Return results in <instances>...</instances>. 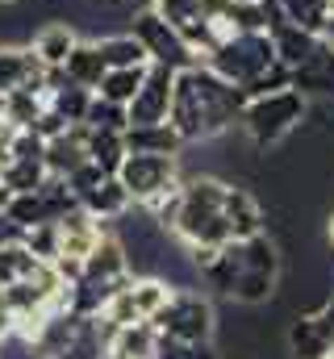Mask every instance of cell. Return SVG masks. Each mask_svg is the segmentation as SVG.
Listing matches in <instances>:
<instances>
[{
    "instance_id": "23",
    "label": "cell",
    "mask_w": 334,
    "mask_h": 359,
    "mask_svg": "<svg viewBox=\"0 0 334 359\" xmlns=\"http://www.w3.org/2000/svg\"><path fill=\"white\" fill-rule=\"evenodd\" d=\"M147 67H151V63H147ZM147 67H109L105 80H100V88H96V96H105V100L130 109L134 92L142 88V80H147Z\"/></svg>"
},
{
    "instance_id": "5",
    "label": "cell",
    "mask_w": 334,
    "mask_h": 359,
    "mask_svg": "<svg viewBox=\"0 0 334 359\" xmlns=\"http://www.w3.org/2000/svg\"><path fill=\"white\" fill-rule=\"evenodd\" d=\"M171 297V284H167L163 276H130L113 297H109V305L100 309V318H96V330H100V339L109 334V330H117V326H134V322H151L159 309H163V301Z\"/></svg>"
},
{
    "instance_id": "7",
    "label": "cell",
    "mask_w": 334,
    "mask_h": 359,
    "mask_svg": "<svg viewBox=\"0 0 334 359\" xmlns=\"http://www.w3.org/2000/svg\"><path fill=\"white\" fill-rule=\"evenodd\" d=\"M151 8L184 38V46L196 55V63H205V59L218 50V42L226 38V29H222L218 21H209L196 0H151Z\"/></svg>"
},
{
    "instance_id": "30",
    "label": "cell",
    "mask_w": 334,
    "mask_h": 359,
    "mask_svg": "<svg viewBox=\"0 0 334 359\" xmlns=\"http://www.w3.org/2000/svg\"><path fill=\"white\" fill-rule=\"evenodd\" d=\"M230 29H243V34H267L263 4H259V0H234V4H230V17H226V34H230Z\"/></svg>"
},
{
    "instance_id": "25",
    "label": "cell",
    "mask_w": 334,
    "mask_h": 359,
    "mask_svg": "<svg viewBox=\"0 0 334 359\" xmlns=\"http://www.w3.org/2000/svg\"><path fill=\"white\" fill-rule=\"evenodd\" d=\"M46 104L63 117V121H72V126H80L84 117H88V104H92V88H80V84H72V80H63L59 88L46 96Z\"/></svg>"
},
{
    "instance_id": "6",
    "label": "cell",
    "mask_w": 334,
    "mask_h": 359,
    "mask_svg": "<svg viewBox=\"0 0 334 359\" xmlns=\"http://www.w3.org/2000/svg\"><path fill=\"white\" fill-rule=\"evenodd\" d=\"M205 63H209L222 80H230L234 88H247L255 76H263V72L276 63L272 34H243V29H230Z\"/></svg>"
},
{
    "instance_id": "17",
    "label": "cell",
    "mask_w": 334,
    "mask_h": 359,
    "mask_svg": "<svg viewBox=\"0 0 334 359\" xmlns=\"http://www.w3.org/2000/svg\"><path fill=\"white\" fill-rule=\"evenodd\" d=\"M126 151H142V155H180L184 151V138L171 130V121L159 126H130L126 130Z\"/></svg>"
},
{
    "instance_id": "28",
    "label": "cell",
    "mask_w": 334,
    "mask_h": 359,
    "mask_svg": "<svg viewBox=\"0 0 334 359\" xmlns=\"http://www.w3.org/2000/svg\"><path fill=\"white\" fill-rule=\"evenodd\" d=\"M284 4V17L309 34H322L326 17H330V0H280Z\"/></svg>"
},
{
    "instance_id": "42",
    "label": "cell",
    "mask_w": 334,
    "mask_h": 359,
    "mask_svg": "<svg viewBox=\"0 0 334 359\" xmlns=\"http://www.w3.org/2000/svg\"><path fill=\"white\" fill-rule=\"evenodd\" d=\"M330 243H334V217H330Z\"/></svg>"
},
{
    "instance_id": "13",
    "label": "cell",
    "mask_w": 334,
    "mask_h": 359,
    "mask_svg": "<svg viewBox=\"0 0 334 359\" xmlns=\"http://www.w3.org/2000/svg\"><path fill=\"white\" fill-rule=\"evenodd\" d=\"M272 46H276V59L297 72V67H305L322 50V38L309 34V29H301V25H293V21H284L280 29H272Z\"/></svg>"
},
{
    "instance_id": "31",
    "label": "cell",
    "mask_w": 334,
    "mask_h": 359,
    "mask_svg": "<svg viewBox=\"0 0 334 359\" xmlns=\"http://www.w3.org/2000/svg\"><path fill=\"white\" fill-rule=\"evenodd\" d=\"M284 88H293V67H284V63L276 59V63H272L263 76H255L243 92H247V100H250V96H267V92H284Z\"/></svg>"
},
{
    "instance_id": "11",
    "label": "cell",
    "mask_w": 334,
    "mask_h": 359,
    "mask_svg": "<svg viewBox=\"0 0 334 359\" xmlns=\"http://www.w3.org/2000/svg\"><path fill=\"white\" fill-rule=\"evenodd\" d=\"M226 226H230V238L243 243L267 230V213L263 205L255 201V192L243 184H226Z\"/></svg>"
},
{
    "instance_id": "14",
    "label": "cell",
    "mask_w": 334,
    "mask_h": 359,
    "mask_svg": "<svg viewBox=\"0 0 334 359\" xmlns=\"http://www.w3.org/2000/svg\"><path fill=\"white\" fill-rule=\"evenodd\" d=\"M105 351H117L126 359H155L159 355V330L151 322H134V326H117L105 334Z\"/></svg>"
},
{
    "instance_id": "8",
    "label": "cell",
    "mask_w": 334,
    "mask_h": 359,
    "mask_svg": "<svg viewBox=\"0 0 334 359\" xmlns=\"http://www.w3.org/2000/svg\"><path fill=\"white\" fill-rule=\"evenodd\" d=\"M130 34L147 46L151 63H167V67H175V72H184V67H192V63H196V55L184 46V38L167 25L151 4H147V8H138V13L130 17Z\"/></svg>"
},
{
    "instance_id": "2",
    "label": "cell",
    "mask_w": 334,
    "mask_h": 359,
    "mask_svg": "<svg viewBox=\"0 0 334 359\" xmlns=\"http://www.w3.org/2000/svg\"><path fill=\"white\" fill-rule=\"evenodd\" d=\"M305 117H309V96L297 88H284L267 92V96H250L239 126H243V134L255 151H272L288 134H297L305 126Z\"/></svg>"
},
{
    "instance_id": "26",
    "label": "cell",
    "mask_w": 334,
    "mask_h": 359,
    "mask_svg": "<svg viewBox=\"0 0 334 359\" xmlns=\"http://www.w3.org/2000/svg\"><path fill=\"white\" fill-rule=\"evenodd\" d=\"M46 109V96L42 92H29V88H17L4 96V121L17 126V130H29Z\"/></svg>"
},
{
    "instance_id": "41",
    "label": "cell",
    "mask_w": 334,
    "mask_h": 359,
    "mask_svg": "<svg viewBox=\"0 0 334 359\" xmlns=\"http://www.w3.org/2000/svg\"><path fill=\"white\" fill-rule=\"evenodd\" d=\"M322 359H334V347H330V351H326V355H322Z\"/></svg>"
},
{
    "instance_id": "18",
    "label": "cell",
    "mask_w": 334,
    "mask_h": 359,
    "mask_svg": "<svg viewBox=\"0 0 334 359\" xmlns=\"http://www.w3.org/2000/svg\"><path fill=\"white\" fill-rule=\"evenodd\" d=\"M63 72H67V80L72 84H80V88H100V80H105V59H100V50H96V38H80L76 42V50L67 55V63H63Z\"/></svg>"
},
{
    "instance_id": "22",
    "label": "cell",
    "mask_w": 334,
    "mask_h": 359,
    "mask_svg": "<svg viewBox=\"0 0 334 359\" xmlns=\"http://www.w3.org/2000/svg\"><path fill=\"white\" fill-rule=\"evenodd\" d=\"M126 134H113V130H88V159L100 168V172H109V176H117V168L126 163Z\"/></svg>"
},
{
    "instance_id": "3",
    "label": "cell",
    "mask_w": 334,
    "mask_h": 359,
    "mask_svg": "<svg viewBox=\"0 0 334 359\" xmlns=\"http://www.w3.org/2000/svg\"><path fill=\"white\" fill-rule=\"evenodd\" d=\"M151 326H155L163 339L209 347L213 334H218V309H213V301H209L205 292H196V288H171V297L163 301V309L151 318Z\"/></svg>"
},
{
    "instance_id": "36",
    "label": "cell",
    "mask_w": 334,
    "mask_h": 359,
    "mask_svg": "<svg viewBox=\"0 0 334 359\" xmlns=\"http://www.w3.org/2000/svg\"><path fill=\"white\" fill-rule=\"evenodd\" d=\"M13 138H17V126L0 121V168L8 163V151H13Z\"/></svg>"
},
{
    "instance_id": "21",
    "label": "cell",
    "mask_w": 334,
    "mask_h": 359,
    "mask_svg": "<svg viewBox=\"0 0 334 359\" xmlns=\"http://www.w3.org/2000/svg\"><path fill=\"white\" fill-rule=\"evenodd\" d=\"M96 50H100L105 67H147V63H151L147 46H142L130 29H126V34H105V38H96Z\"/></svg>"
},
{
    "instance_id": "43",
    "label": "cell",
    "mask_w": 334,
    "mask_h": 359,
    "mask_svg": "<svg viewBox=\"0 0 334 359\" xmlns=\"http://www.w3.org/2000/svg\"><path fill=\"white\" fill-rule=\"evenodd\" d=\"M0 4H17V0H0Z\"/></svg>"
},
{
    "instance_id": "37",
    "label": "cell",
    "mask_w": 334,
    "mask_h": 359,
    "mask_svg": "<svg viewBox=\"0 0 334 359\" xmlns=\"http://www.w3.org/2000/svg\"><path fill=\"white\" fill-rule=\"evenodd\" d=\"M318 38H322V46L334 55V8H330V17H326V25H322V34H318Z\"/></svg>"
},
{
    "instance_id": "20",
    "label": "cell",
    "mask_w": 334,
    "mask_h": 359,
    "mask_svg": "<svg viewBox=\"0 0 334 359\" xmlns=\"http://www.w3.org/2000/svg\"><path fill=\"white\" fill-rule=\"evenodd\" d=\"M42 268H46V259H38V255H34L21 238L0 243V288L21 284V280H34Z\"/></svg>"
},
{
    "instance_id": "16",
    "label": "cell",
    "mask_w": 334,
    "mask_h": 359,
    "mask_svg": "<svg viewBox=\"0 0 334 359\" xmlns=\"http://www.w3.org/2000/svg\"><path fill=\"white\" fill-rule=\"evenodd\" d=\"M80 205L92 213V217H100V222H117L121 213H130V209H134L130 192L121 188V180H117V176H105L92 192H84Z\"/></svg>"
},
{
    "instance_id": "12",
    "label": "cell",
    "mask_w": 334,
    "mask_h": 359,
    "mask_svg": "<svg viewBox=\"0 0 334 359\" xmlns=\"http://www.w3.org/2000/svg\"><path fill=\"white\" fill-rule=\"evenodd\" d=\"M88 163V126H67L59 138L46 142V172L59 180H67L76 168Z\"/></svg>"
},
{
    "instance_id": "32",
    "label": "cell",
    "mask_w": 334,
    "mask_h": 359,
    "mask_svg": "<svg viewBox=\"0 0 334 359\" xmlns=\"http://www.w3.org/2000/svg\"><path fill=\"white\" fill-rule=\"evenodd\" d=\"M67 126H72V121H63V117H59V113H55V109L46 104V109H42V117H38V121H34L29 130H34L38 138H46V142H51V138H59V134H63Z\"/></svg>"
},
{
    "instance_id": "1",
    "label": "cell",
    "mask_w": 334,
    "mask_h": 359,
    "mask_svg": "<svg viewBox=\"0 0 334 359\" xmlns=\"http://www.w3.org/2000/svg\"><path fill=\"white\" fill-rule=\"evenodd\" d=\"M226 184L218 176H184L175 192V209L167 217V234L188 247H226L230 226H226Z\"/></svg>"
},
{
    "instance_id": "9",
    "label": "cell",
    "mask_w": 334,
    "mask_h": 359,
    "mask_svg": "<svg viewBox=\"0 0 334 359\" xmlns=\"http://www.w3.org/2000/svg\"><path fill=\"white\" fill-rule=\"evenodd\" d=\"M171 92H175V67L151 63L142 88L134 92V100H130V126H159V121H167Z\"/></svg>"
},
{
    "instance_id": "33",
    "label": "cell",
    "mask_w": 334,
    "mask_h": 359,
    "mask_svg": "<svg viewBox=\"0 0 334 359\" xmlns=\"http://www.w3.org/2000/svg\"><path fill=\"white\" fill-rule=\"evenodd\" d=\"M196 4H201V13H205L209 21H218V25L226 29V17H230V4H234V0H196Z\"/></svg>"
},
{
    "instance_id": "35",
    "label": "cell",
    "mask_w": 334,
    "mask_h": 359,
    "mask_svg": "<svg viewBox=\"0 0 334 359\" xmlns=\"http://www.w3.org/2000/svg\"><path fill=\"white\" fill-rule=\"evenodd\" d=\"M13 334H17V313H13V309H8V305L0 301V347H4V343H8Z\"/></svg>"
},
{
    "instance_id": "38",
    "label": "cell",
    "mask_w": 334,
    "mask_h": 359,
    "mask_svg": "<svg viewBox=\"0 0 334 359\" xmlns=\"http://www.w3.org/2000/svg\"><path fill=\"white\" fill-rule=\"evenodd\" d=\"M8 196H13V192H8V188L0 184V213H4V205H8Z\"/></svg>"
},
{
    "instance_id": "24",
    "label": "cell",
    "mask_w": 334,
    "mask_h": 359,
    "mask_svg": "<svg viewBox=\"0 0 334 359\" xmlns=\"http://www.w3.org/2000/svg\"><path fill=\"white\" fill-rule=\"evenodd\" d=\"M46 180H51V172H46L42 159H8L0 168V184L8 192H38Z\"/></svg>"
},
{
    "instance_id": "40",
    "label": "cell",
    "mask_w": 334,
    "mask_h": 359,
    "mask_svg": "<svg viewBox=\"0 0 334 359\" xmlns=\"http://www.w3.org/2000/svg\"><path fill=\"white\" fill-rule=\"evenodd\" d=\"M0 121H4V92H0Z\"/></svg>"
},
{
    "instance_id": "34",
    "label": "cell",
    "mask_w": 334,
    "mask_h": 359,
    "mask_svg": "<svg viewBox=\"0 0 334 359\" xmlns=\"http://www.w3.org/2000/svg\"><path fill=\"white\" fill-rule=\"evenodd\" d=\"M314 318H318V326H322V334L330 339V347H334V297H326L318 309H314Z\"/></svg>"
},
{
    "instance_id": "45",
    "label": "cell",
    "mask_w": 334,
    "mask_h": 359,
    "mask_svg": "<svg viewBox=\"0 0 334 359\" xmlns=\"http://www.w3.org/2000/svg\"><path fill=\"white\" fill-rule=\"evenodd\" d=\"M330 8H334V0H330Z\"/></svg>"
},
{
    "instance_id": "4",
    "label": "cell",
    "mask_w": 334,
    "mask_h": 359,
    "mask_svg": "<svg viewBox=\"0 0 334 359\" xmlns=\"http://www.w3.org/2000/svg\"><path fill=\"white\" fill-rule=\"evenodd\" d=\"M117 180L130 192L134 209H155L171 192H180L184 172H180V155H142V151H134L117 168Z\"/></svg>"
},
{
    "instance_id": "44",
    "label": "cell",
    "mask_w": 334,
    "mask_h": 359,
    "mask_svg": "<svg viewBox=\"0 0 334 359\" xmlns=\"http://www.w3.org/2000/svg\"><path fill=\"white\" fill-rule=\"evenodd\" d=\"M100 4H109V0H100Z\"/></svg>"
},
{
    "instance_id": "29",
    "label": "cell",
    "mask_w": 334,
    "mask_h": 359,
    "mask_svg": "<svg viewBox=\"0 0 334 359\" xmlns=\"http://www.w3.org/2000/svg\"><path fill=\"white\" fill-rule=\"evenodd\" d=\"M21 243H25L38 259H46V264L59 259V226H55V222H38V226H29V230L21 234Z\"/></svg>"
},
{
    "instance_id": "15",
    "label": "cell",
    "mask_w": 334,
    "mask_h": 359,
    "mask_svg": "<svg viewBox=\"0 0 334 359\" xmlns=\"http://www.w3.org/2000/svg\"><path fill=\"white\" fill-rule=\"evenodd\" d=\"M76 42H80V34H76V25H72V21H51V25H42V29L29 38L34 55H38L46 67H63V63H67V55L76 50Z\"/></svg>"
},
{
    "instance_id": "39",
    "label": "cell",
    "mask_w": 334,
    "mask_h": 359,
    "mask_svg": "<svg viewBox=\"0 0 334 359\" xmlns=\"http://www.w3.org/2000/svg\"><path fill=\"white\" fill-rule=\"evenodd\" d=\"M96 359H126V355H117V351H100Z\"/></svg>"
},
{
    "instance_id": "19",
    "label": "cell",
    "mask_w": 334,
    "mask_h": 359,
    "mask_svg": "<svg viewBox=\"0 0 334 359\" xmlns=\"http://www.w3.org/2000/svg\"><path fill=\"white\" fill-rule=\"evenodd\" d=\"M330 351V339L322 334L314 313H297L288 322V355L293 359H322Z\"/></svg>"
},
{
    "instance_id": "10",
    "label": "cell",
    "mask_w": 334,
    "mask_h": 359,
    "mask_svg": "<svg viewBox=\"0 0 334 359\" xmlns=\"http://www.w3.org/2000/svg\"><path fill=\"white\" fill-rule=\"evenodd\" d=\"M29 88L46 96V63L34 55L29 42H0V92Z\"/></svg>"
},
{
    "instance_id": "27",
    "label": "cell",
    "mask_w": 334,
    "mask_h": 359,
    "mask_svg": "<svg viewBox=\"0 0 334 359\" xmlns=\"http://www.w3.org/2000/svg\"><path fill=\"white\" fill-rule=\"evenodd\" d=\"M88 130H113V134H126L130 130V109L126 104H113L105 96L92 92V104H88V117H84Z\"/></svg>"
}]
</instances>
